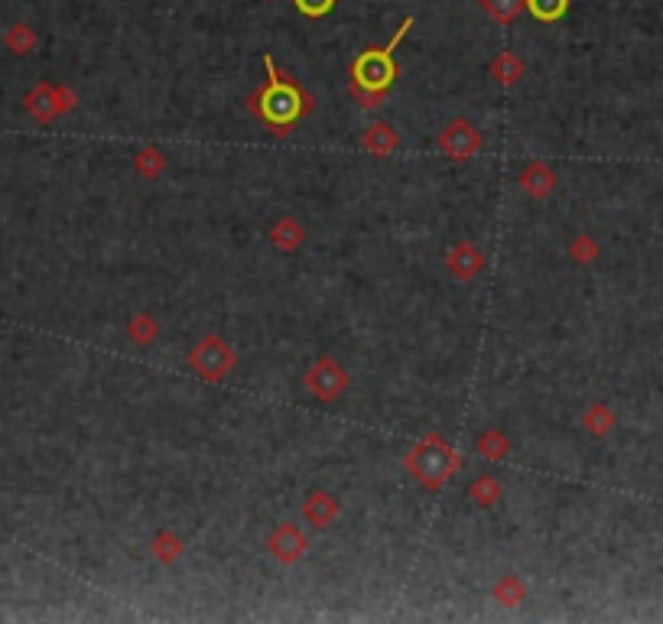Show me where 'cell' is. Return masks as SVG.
I'll list each match as a JSON object with an SVG mask.
<instances>
[{
    "mask_svg": "<svg viewBox=\"0 0 663 624\" xmlns=\"http://www.w3.org/2000/svg\"><path fill=\"white\" fill-rule=\"evenodd\" d=\"M410 30H413V17L400 23V30L394 33V39H390L387 46L364 49L355 59V65H351V98H358L361 108H377V101L387 98V91L397 78L394 49L400 46V39Z\"/></svg>",
    "mask_w": 663,
    "mask_h": 624,
    "instance_id": "1",
    "label": "cell"
},
{
    "mask_svg": "<svg viewBox=\"0 0 663 624\" xmlns=\"http://www.w3.org/2000/svg\"><path fill=\"white\" fill-rule=\"evenodd\" d=\"M264 65H267L270 82L251 98V111L264 117L267 127L277 130V134L283 137L286 130H290L309 108H306L303 91H299V88L290 82V78H283V75L277 72V62H273V56H264Z\"/></svg>",
    "mask_w": 663,
    "mask_h": 624,
    "instance_id": "2",
    "label": "cell"
},
{
    "mask_svg": "<svg viewBox=\"0 0 663 624\" xmlns=\"http://www.w3.org/2000/svg\"><path fill=\"white\" fill-rule=\"evenodd\" d=\"M403 465H407V472L420 481L426 491H442L452 481V475L462 468V455L455 452L449 439H442L439 433H429L407 452Z\"/></svg>",
    "mask_w": 663,
    "mask_h": 624,
    "instance_id": "3",
    "label": "cell"
},
{
    "mask_svg": "<svg viewBox=\"0 0 663 624\" xmlns=\"http://www.w3.org/2000/svg\"><path fill=\"white\" fill-rule=\"evenodd\" d=\"M189 368L202 377V381H225V377L238 368V351H234L221 335H205L189 351Z\"/></svg>",
    "mask_w": 663,
    "mask_h": 624,
    "instance_id": "4",
    "label": "cell"
},
{
    "mask_svg": "<svg viewBox=\"0 0 663 624\" xmlns=\"http://www.w3.org/2000/svg\"><path fill=\"white\" fill-rule=\"evenodd\" d=\"M436 147L446 156H452L455 163H465V160H472L475 153H481L485 137H481V130L468 121V117H455V121H449L446 127H442Z\"/></svg>",
    "mask_w": 663,
    "mask_h": 624,
    "instance_id": "5",
    "label": "cell"
},
{
    "mask_svg": "<svg viewBox=\"0 0 663 624\" xmlns=\"http://www.w3.org/2000/svg\"><path fill=\"white\" fill-rule=\"evenodd\" d=\"M306 387L316 394L319 400H338L348 390V371L338 364L335 358H319L312 368L306 371Z\"/></svg>",
    "mask_w": 663,
    "mask_h": 624,
    "instance_id": "6",
    "label": "cell"
},
{
    "mask_svg": "<svg viewBox=\"0 0 663 624\" xmlns=\"http://www.w3.org/2000/svg\"><path fill=\"white\" fill-rule=\"evenodd\" d=\"M309 550V537L303 533V527L293 524V520H283L280 527H273V533L267 537V553L277 559L280 566H293L306 556Z\"/></svg>",
    "mask_w": 663,
    "mask_h": 624,
    "instance_id": "7",
    "label": "cell"
},
{
    "mask_svg": "<svg viewBox=\"0 0 663 624\" xmlns=\"http://www.w3.org/2000/svg\"><path fill=\"white\" fill-rule=\"evenodd\" d=\"M446 267L455 280H475L485 270V254L478 251L472 241H459L446 257Z\"/></svg>",
    "mask_w": 663,
    "mask_h": 624,
    "instance_id": "8",
    "label": "cell"
},
{
    "mask_svg": "<svg viewBox=\"0 0 663 624\" xmlns=\"http://www.w3.org/2000/svg\"><path fill=\"white\" fill-rule=\"evenodd\" d=\"M338 511H342V504H338V498H335V494H329V491H309L306 501H303L306 524H312L316 530H325L329 524H335Z\"/></svg>",
    "mask_w": 663,
    "mask_h": 624,
    "instance_id": "9",
    "label": "cell"
},
{
    "mask_svg": "<svg viewBox=\"0 0 663 624\" xmlns=\"http://www.w3.org/2000/svg\"><path fill=\"white\" fill-rule=\"evenodd\" d=\"M517 186L524 189L530 199H546V195H553L556 189V173L543 160H533L524 173L517 176Z\"/></svg>",
    "mask_w": 663,
    "mask_h": 624,
    "instance_id": "10",
    "label": "cell"
},
{
    "mask_svg": "<svg viewBox=\"0 0 663 624\" xmlns=\"http://www.w3.org/2000/svg\"><path fill=\"white\" fill-rule=\"evenodd\" d=\"M397 143H400L397 127H394V124H384V121L371 124V127L361 134V147L368 150V153H374V156H387V153H394V150H397Z\"/></svg>",
    "mask_w": 663,
    "mask_h": 624,
    "instance_id": "11",
    "label": "cell"
},
{
    "mask_svg": "<svg viewBox=\"0 0 663 624\" xmlns=\"http://www.w3.org/2000/svg\"><path fill=\"white\" fill-rule=\"evenodd\" d=\"M270 241H273V247H280V251H296L299 244L306 241V228L299 225L296 218H290V215H283L277 225L270 228Z\"/></svg>",
    "mask_w": 663,
    "mask_h": 624,
    "instance_id": "12",
    "label": "cell"
},
{
    "mask_svg": "<svg viewBox=\"0 0 663 624\" xmlns=\"http://www.w3.org/2000/svg\"><path fill=\"white\" fill-rule=\"evenodd\" d=\"M475 449L481 459L498 462V459H507V452H511V439H507L501 429H488V433H481L475 439Z\"/></svg>",
    "mask_w": 663,
    "mask_h": 624,
    "instance_id": "13",
    "label": "cell"
},
{
    "mask_svg": "<svg viewBox=\"0 0 663 624\" xmlns=\"http://www.w3.org/2000/svg\"><path fill=\"white\" fill-rule=\"evenodd\" d=\"M182 550H186V543H182L173 530H160V533H156V537H153V543H150L153 559H160L163 566L176 563V559L182 556Z\"/></svg>",
    "mask_w": 663,
    "mask_h": 624,
    "instance_id": "14",
    "label": "cell"
},
{
    "mask_svg": "<svg viewBox=\"0 0 663 624\" xmlns=\"http://www.w3.org/2000/svg\"><path fill=\"white\" fill-rule=\"evenodd\" d=\"M491 595L498 598L504 608H514V605H520L527 598V585L520 582V576H514V572H507V576H501L498 585L491 589Z\"/></svg>",
    "mask_w": 663,
    "mask_h": 624,
    "instance_id": "15",
    "label": "cell"
},
{
    "mask_svg": "<svg viewBox=\"0 0 663 624\" xmlns=\"http://www.w3.org/2000/svg\"><path fill=\"white\" fill-rule=\"evenodd\" d=\"M491 75L498 78L504 88H511L514 82H520V75H524V62H520L514 52H501V56L491 62Z\"/></svg>",
    "mask_w": 663,
    "mask_h": 624,
    "instance_id": "16",
    "label": "cell"
},
{
    "mask_svg": "<svg viewBox=\"0 0 663 624\" xmlns=\"http://www.w3.org/2000/svg\"><path fill=\"white\" fill-rule=\"evenodd\" d=\"M127 335L134 345H150L156 342V335H160V322L147 316V312H137V316L127 322Z\"/></svg>",
    "mask_w": 663,
    "mask_h": 624,
    "instance_id": "17",
    "label": "cell"
},
{
    "mask_svg": "<svg viewBox=\"0 0 663 624\" xmlns=\"http://www.w3.org/2000/svg\"><path fill=\"white\" fill-rule=\"evenodd\" d=\"M468 494H472V501L478 507H491V504L501 501V481L494 475H481V478H475V485Z\"/></svg>",
    "mask_w": 663,
    "mask_h": 624,
    "instance_id": "18",
    "label": "cell"
},
{
    "mask_svg": "<svg viewBox=\"0 0 663 624\" xmlns=\"http://www.w3.org/2000/svg\"><path fill=\"white\" fill-rule=\"evenodd\" d=\"M524 10H530L543 23H556L569 10V0H524Z\"/></svg>",
    "mask_w": 663,
    "mask_h": 624,
    "instance_id": "19",
    "label": "cell"
},
{
    "mask_svg": "<svg viewBox=\"0 0 663 624\" xmlns=\"http://www.w3.org/2000/svg\"><path fill=\"white\" fill-rule=\"evenodd\" d=\"M582 426L595 436H605L608 429L615 426V413H611L608 407H602V403H595V407H589L582 413Z\"/></svg>",
    "mask_w": 663,
    "mask_h": 624,
    "instance_id": "20",
    "label": "cell"
},
{
    "mask_svg": "<svg viewBox=\"0 0 663 624\" xmlns=\"http://www.w3.org/2000/svg\"><path fill=\"white\" fill-rule=\"evenodd\" d=\"M166 169V156L156 150V147H143L140 153H137V173L143 176V179H156Z\"/></svg>",
    "mask_w": 663,
    "mask_h": 624,
    "instance_id": "21",
    "label": "cell"
},
{
    "mask_svg": "<svg viewBox=\"0 0 663 624\" xmlns=\"http://www.w3.org/2000/svg\"><path fill=\"white\" fill-rule=\"evenodd\" d=\"M481 10H488L494 20L511 23L524 10V0H481Z\"/></svg>",
    "mask_w": 663,
    "mask_h": 624,
    "instance_id": "22",
    "label": "cell"
},
{
    "mask_svg": "<svg viewBox=\"0 0 663 624\" xmlns=\"http://www.w3.org/2000/svg\"><path fill=\"white\" fill-rule=\"evenodd\" d=\"M595 254H598V244L589 238V234H579V238L569 244V257L576 260V264H592Z\"/></svg>",
    "mask_w": 663,
    "mask_h": 624,
    "instance_id": "23",
    "label": "cell"
},
{
    "mask_svg": "<svg viewBox=\"0 0 663 624\" xmlns=\"http://www.w3.org/2000/svg\"><path fill=\"white\" fill-rule=\"evenodd\" d=\"M293 4L299 13H306V17H325V13L335 7V0H293Z\"/></svg>",
    "mask_w": 663,
    "mask_h": 624,
    "instance_id": "24",
    "label": "cell"
}]
</instances>
